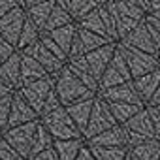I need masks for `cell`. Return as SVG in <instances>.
I'll list each match as a JSON object with an SVG mask.
<instances>
[{
  "label": "cell",
  "mask_w": 160,
  "mask_h": 160,
  "mask_svg": "<svg viewBox=\"0 0 160 160\" xmlns=\"http://www.w3.org/2000/svg\"><path fill=\"white\" fill-rule=\"evenodd\" d=\"M106 8H108V12L111 15L113 23H115L119 42H122L147 17L141 12V8L138 6L136 0H130V2H113V0H106Z\"/></svg>",
  "instance_id": "cell-1"
},
{
  "label": "cell",
  "mask_w": 160,
  "mask_h": 160,
  "mask_svg": "<svg viewBox=\"0 0 160 160\" xmlns=\"http://www.w3.org/2000/svg\"><path fill=\"white\" fill-rule=\"evenodd\" d=\"M77 27H79V28H83V30H89V32H92V34H98V36H102V38H106V40H109L108 27H106L102 15L98 13V8H96L92 13H89L81 23L77 25ZM109 42H111V40H109ZM111 43H113V42H111Z\"/></svg>",
  "instance_id": "cell-27"
},
{
  "label": "cell",
  "mask_w": 160,
  "mask_h": 160,
  "mask_svg": "<svg viewBox=\"0 0 160 160\" xmlns=\"http://www.w3.org/2000/svg\"><path fill=\"white\" fill-rule=\"evenodd\" d=\"M40 121L38 113L19 96V92H13V100H12V109H10V121H8V128H17L28 122H36ZM6 128V130H8Z\"/></svg>",
  "instance_id": "cell-13"
},
{
  "label": "cell",
  "mask_w": 160,
  "mask_h": 160,
  "mask_svg": "<svg viewBox=\"0 0 160 160\" xmlns=\"http://www.w3.org/2000/svg\"><path fill=\"white\" fill-rule=\"evenodd\" d=\"M108 106H109V111H111V115L115 117V121H117V124L119 126H124L136 113H139L145 106H132V104H109L108 102Z\"/></svg>",
  "instance_id": "cell-28"
},
{
  "label": "cell",
  "mask_w": 160,
  "mask_h": 160,
  "mask_svg": "<svg viewBox=\"0 0 160 160\" xmlns=\"http://www.w3.org/2000/svg\"><path fill=\"white\" fill-rule=\"evenodd\" d=\"M124 160H132V158H130V154H126V158H124Z\"/></svg>",
  "instance_id": "cell-46"
},
{
  "label": "cell",
  "mask_w": 160,
  "mask_h": 160,
  "mask_svg": "<svg viewBox=\"0 0 160 160\" xmlns=\"http://www.w3.org/2000/svg\"><path fill=\"white\" fill-rule=\"evenodd\" d=\"M55 94L58 96V102L64 108H68V106H72L75 102H81V100H89V98H96L98 96V94L91 92L68 68H64L58 73V77L55 79Z\"/></svg>",
  "instance_id": "cell-2"
},
{
  "label": "cell",
  "mask_w": 160,
  "mask_h": 160,
  "mask_svg": "<svg viewBox=\"0 0 160 160\" xmlns=\"http://www.w3.org/2000/svg\"><path fill=\"white\" fill-rule=\"evenodd\" d=\"M92 106H94V98H89V100H81V102H75L72 106L66 108L70 119L73 121V124L77 126V130L85 134L87 126H89V119H91V113H92Z\"/></svg>",
  "instance_id": "cell-20"
},
{
  "label": "cell",
  "mask_w": 160,
  "mask_h": 160,
  "mask_svg": "<svg viewBox=\"0 0 160 160\" xmlns=\"http://www.w3.org/2000/svg\"><path fill=\"white\" fill-rule=\"evenodd\" d=\"M87 145H91V147H109V149H126V128L117 124V126L102 132L100 136L92 138L91 141H87Z\"/></svg>",
  "instance_id": "cell-18"
},
{
  "label": "cell",
  "mask_w": 160,
  "mask_h": 160,
  "mask_svg": "<svg viewBox=\"0 0 160 160\" xmlns=\"http://www.w3.org/2000/svg\"><path fill=\"white\" fill-rule=\"evenodd\" d=\"M68 25H75V23L72 21V17L68 15V12L62 8V4L57 2V6H55V10H53V13H51L49 21H47V27H45V32H43V34L53 32V30L62 28V27H68Z\"/></svg>",
  "instance_id": "cell-31"
},
{
  "label": "cell",
  "mask_w": 160,
  "mask_h": 160,
  "mask_svg": "<svg viewBox=\"0 0 160 160\" xmlns=\"http://www.w3.org/2000/svg\"><path fill=\"white\" fill-rule=\"evenodd\" d=\"M0 81L6 87H10L13 92H17L23 87L21 81V53H13L2 66H0Z\"/></svg>",
  "instance_id": "cell-16"
},
{
  "label": "cell",
  "mask_w": 160,
  "mask_h": 160,
  "mask_svg": "<svg viewBox=\"0 0 160 160\" xmlns=\"http://www.w3.org/2000/svg\"><path fill=\"white\" fill-rule=\"evenodd\" d=\"M98 96L104 100V102H109V104H132V106H145L141 102V98L138 96L136 92V87H134V81H128V83H122L119 87H111V89H106V91H100Z\"/></svg>",
  "instance_id": "cell-11"
},
{
  "label": "cell",
  "mask_w": 160,
  "mask_h": 160,
  "mask_svg": "<svg viewBox=\"0 0 160 160\" xmlns=\"http://www.w3.org/2000/svg\"><path fill=\"white\" fill-rule=\"evenodd\" d=\"M119 43H124V45H128V47H134V49H138V51H143V53H147V55H152V57H156V45H154V40H152V36H151V30H149V27H147V23L143 21L138 28H134L122 42H119ZM158 58V57H156Z\"/></svg>",
  "instance_id": "cell-14"
},
{
  "label": "cell",
  "mask_w": 160,
  "mask_h": 160,
  "mask_svg": "<svg viewBox=\"0 0 160 160\" xmlns=\"http://www.w3.org/2000/svg\"><path fill=\"white\" fill-rule=\"evenodd\" d=\"M19 4L17 2H0V19H2L4 15H8L10 12H13Z\"/></svg>",
  "instance_id": "cell-42"
},
{
  "label": "cell",
  "mask_w": 160,
  "mask_h": 160,
  "mask_svg": "<svg viewBox=\"0 0 160 160\" xmlns=\"http://www.w3.org/2000/svg\"><path fill=\"white\" fill-rule=\"evenodd\" d=\"M132 81V75H130V70H128V64L122 57V53L119 51V47L115 49V55L106 70V73L102 75L100 83H98V89L100 91H106V89H111V87H119L122 83H128ZM98 91V92H100Z\"/></svg>",
  "instance_id": "cell-8"
},
{
  "label": "cell",
  "mask_w": 160,
  "mask_h": 160,
  "mask_svg": "<svg viewBox=\"0 0 160 160\" xmlns=\"http://www.w3.org/2000/svg\"><path fill=\"white\" fill-rule=\"evenodd\" d=\"M85 145H87L85 139H68V141H55L53 149L58 160H75Z\"/></svg>",
  "instance_id": "cell-24"
},
{
  "label": "cell",
  "mask_w": 160,
  "mask_h": 160,
  "mask_svg": "<svg viewBox=\"0 0 160 160\" xmlns=\"http://www.w3.org/2000/svg\"><path fill=\"white\" fill-rule=\"evenodd\" d=\"M13 53H17V49L13 45H10L8 42H4L2 38H0V66H2Z\"/></svg>",
  "instance_id": "cell-39"
},
{
  "label": "cell",
  "mask_w": 160,
  "mask_h": 160,
  "mask_svg": "<svg viewBox=\"0 0 160 160\" xmlns=\"http://www.w3.org/2000/svg\"><path fill=\"white\" fill-rule=\"evenodd\" d=\"M40 38H42V32L34 27V23L27 17L25 19V27H23V32H21V38H19V43H17V51L21 53V51H25L27 47H30V45H34L36 42H40Z\"/></svg>",
  "instance_id": "cell-32"
},
{
  "label": "cell",
  "mask_w": 160,
  "mask_h": 160,
  "mask_svg": "<svg viewBox=\"0 0 160 160\" xmlns=\"http://www.w3.org/2000/svg\"><path fill=\"white\" fill-rule=\"evenodd\" d=\"M53 145H55L53 136L47 132V128H45L42 122H38V128H36V136H34V143H32L30 156H36V154H40V152H43V151H49V149H53ZM30 156H28V158H30Z\"/></svg>",
  "instance_id": "cell-29"
},
{
  "label": "cell",
  "mask_w": 160,
  "mask_h": 160,
  "mask_svg": "<svg viewBox=\"0 0 160 160\" xmlns=\"http://www.w3.org/2000/svg\"><path fill=\"white\" fill-rule=\"evenodd\" d=\"M91 151L96 160H124L128 154L126 149H109V147H91Z\"/></svg>",
  "instance_id": "cell-33"
},
{
  "label": "cell",
  "mask_w": 160,
  "mask_h": 160,
  "mask_svg": "<svg viewBox=\"0 0 160 160\" xmlns=\"http://www.w3.org/2000/svg\"><path fill=\"white\" fill-rule=\"evenodd\" d=\"M58 2L62 4V8L68 12L75 25H79L89 13H92L100 6V2H96V0H58Z\"/></svg>",
  "instance_id": "cell-21"
},
{
  "label": "cell",
  "mask_w": 160,
  "mask_h": 160,
  "mask_svg": "<svg viewBox=\"0 0 160 160\" xmlns=\"http://www.w3.org/2000/svg\"><path fill=\"white\" fill-rule=\"evenodd\" d=\"M40 122L47 128V132L53 136L55 141H68V139H83V134L77 130L73 121L70 119L64 106L57 108L55 111L43 115Z\"/></svg>",
  "instance_id": "cell-3"
},
{
  "label": "cell",
  "mask_w": 160,
  "mask_h": 160,
  "mask_svg": "<svg viewBox=\"0 0 160 160\" xmlns=\"http://www.w3.org/2000/svg\"><path fill=\"white\" fill-rule=\"evenodd\" d=\"M124 128H126L128 132H132V134L143 138V139H160L158 134H156V130H154V124H152V121H151V115H149L147 106H145L139 113H136V115L124 124Z\"/></svg>",
  "instance_id": "cell-17"
},
{
  "label": "cell",
  "mask_w": 160,
  "mask_h": 160,
  "mask_svg": "<svg viewBox=\"0 0 160 160\" xmlns=\"http://www.w3.org/2000/svg\"><path fill=\"white\" fill-rule=\"evenodd\" d=\"M0 160H23V158L15 152L13 147H10L8 141L0 139Z\"/></svg>",
  "instance_id": "cell-36"
},
{
  "label": "cell",
  "mask_w": 160,
  "mask_h": 160,
  "mask_svg": "<svg viewBox=\"0 0 160 160\" xmlns=\"http://www.w3.org/2000/svg\"><path fill=\"white\" fill-rule=\"evenodd\" d=\"M38 122H28V124H23V126H17V128H8L4 132V141L10 143V147L15 149V152L23 158V160H28L30 156V151H32V143H34V136H36V128H38Z\"/></svg>",
  "instance_id": "cell-6"
},
{
  "label": "cell",
  "mask_w": 160,
  "mask_h": 160,
  "mask_svg": "<svg viewBox=\"0 0 160 160\" xmlns=\"http://www.w3.org/2000/svg\"><path fill=\"white\" fill-rule=\"evenodd\" d=\"M75 160H96V158H94V154H92L91 147H89V145H85V147L81 149V152H79V156H77Z\"/></svg>",
  "instance_id": "cell-43"
},
{
  "label": "cell",
  "mask_w": 160,
  "mask_h": 160,
  "mask_svg": "<svg viewBox=\"0 0 160 160\" xmlns=\"http://www.w3.org/2000/svg\"><path fill=\"white\" fill-rule=\"evenodd\" d=\"M66 68L81 81L91 92H94V94H98V81L94 79V75H92V72H91V68H89V64H87V58L85 57H79V58H70L68 62H66Z\"/></svg>",
  "instance_id": "cell-19"
},
{
  "label": "cell",
  "mask_w": 160,
  "mask_h": 160,
  "mask_svg": "<svg viewBox=\"0 0 160 160\" xmlns=\"http://www.w3.org/2000/svg\"><path fill=\"white\" fill-rule=\"evenodd\" d=\"M28 160H58V158H57L55 149H49V151H43V152H40L36 156H30Z\"/></svg>",
  "instance_id": "cell-41"
},
{
  "label": "cell",
  "mask_w": 160,
  "mask_h": 160,
  "mask_svg": "<svg viewBox=\"0 0 160 160\" xmlns=\"http://www.w3.org/2000/svg\"><path fill=\"white\" fill-rule=\"evenodd\" d=\"M113 126H117V121L111 115L108 102H104L100 96H96L94 106H92V113H91V119H89V126H87V130L83 134V139L91 141L92 138L100 136L102 132H106V130H109Z\"/></svg>",
  "instance_id": "cell-5"
},
{
  "label": "cell",
  "mask_w": 160,
  "mask_h": 160,
  "mask_svg": "<svg viewBox=\"0 0 160 160\" xmlns=\"http://www.w3.org/2000/svg\"><path fill=\"white\" fill-rule=\"evenodd\" d=\"M115 49H117V43H108V45H104V47L85 55L87 64H89V68H91V72H92V75H94V79L98 83H100L102 75L106 73V70H108L113 55H115Z\"/></svg>",
  "instance_id": "cell-15"
},
{
  "label": "cell",
  "mask_w": 160,
  "mask_h": 160,
  "mask_svg": "<svg viewBox=\"0 0 160 160\" xmlns=\"http://www.w3.org/2000/svg\"><path fill=\"white\" fill-rule=\"evenodd\" d=\"M12 100L13 94L8 98L0 100V130H6L8 128V121H10V109H12Z\"/></svg>",
  "instance_id": "cell-34"
},
{
  "label": "cell",
  "mask_w": 160,
  "mask_h": 160,
  "mask_svg": "<svg viewBox=\"0 0 160 160\" xmlns=\"http://www.w3.org/2000/svg\"><path fill=\"white\" fill-rule=\"evenodd\" d=\"M156 109H158V113H160V108H156Z\"/></svg>",
  "instance_id": "cell-47"
},
{
  "label": "cell",
  "mask_w": 160,
  "mask_h": 160,
  "mask_svg": "<svg viewBox=\"0 0 160 160\" xmlns=\"http://www.w3.org/2000/svg\"><path fill=\"white\" fill-rule=\"evenodd\" d=\"M145 19H151V21H156V23H160V10H158V12H154V13H151V15H147Z\"/></svg>",
  "instance_id": "cell-45"
},
{
  "label": "cell",
  "mask_w": 160,
  "mask_h": 160,
  "mask_svg": "<svg viewBox=\"0 0 160 160\" xmlns=\"http://www.w3.org/2000/svg\"><path fill=\"white\" fill-rule=\"evenodd\" d=\"M47 77H51V75L43 70V66L40 62H36L32 57L21 55V81H23V85L42 81V79H47Z\"/></svg>",
  "instance_id": "cell-23"
},
{
  "label": "cell",
  "mask_w": 160,
  "mask_h": 160,
  "mask_svg": "<svg viewBox=\"0 0 160 160\" xmlns=\"http://www.w3.org/2000/svg\"><path fill=\"white\" fill-rule=\"evenodd\" d=\"M132 160H160V139H149L128 151Z\"/></svg>",
  "instance_id": "cell-26"
},
{
  "label": "cell",
  "mask_w": 160,
  "mask_h": 160,
  "mask_svg": "<svg viewBox=\"0 0 160 160\" xmlns=\"http://www.w3.org/2000/svg\"><path fill=\"white\" fill-rule=\"evenodd\" d=\"M42 43H43V45H45V49H47L51 55H55L58 60H62V62H68V57L62 53V49H60V47H58V45H57V43H55V42H53V40H51L47 34H42Z\"/></svg>",
  "instance_id": "cell-35"
},
{
  "label": "cell",
  "mask_w": 160,
  "mask_h": 160,
  "mask_svg": "<svg viewBox=\"0 0 160 160\" xmlns=\"http://www.w3.org/2000/svg\"><path fill=\"white\" fill-rule=\"evenodd\" d=\"M117 47H119V51L122 53V57H124V60H126V64H128L132 81L160 68V60H158L156 57H152V55H147V53L138 51V49H134V47H128V45H124V43H117Z\"/></svg>",
  "instance_id": "cell-4"
},
{
  "label": "cell",
  "mask_w": 160,
  "mask_h": 160,
  "mask_svg": "<svg viewBox=\"0 0 160 160\" xmlns=\"http://www.w3.org/2000/svg\"><path fill=\"white\" fill-rule=\"evenodd\" d=\"M145 23H147V27H149V30H151V36H152V40H154V45H156V57H158V60H160V23L151 21V19H145Z\"/></svg>",
  "instance_id": "cell-37"
},
{
  "label": "cell",
  "mask_w": 160,
  "mask_h": 160,
  "mask_svg": "<svg viewBox=\"0 0 160 160\" xmlns=\"http://www.w3.org/2000/svg\"><path fill=\"white\" fill-rule=\"evenodd\" d=\"M25 19H27V13L23 12L21 6H17L13 12H10L8 15L0 19V38L8 42L10 45H13L15 49H17L19 38H21L23 27H25Z\"/></svg>",
  "instance_id": "cell-9"
},
{
  "label": "cell",
  "mask_w": 160,
  "mask_h": 160,
  "mask_svg": "<svg viewBox=\"0 0 160 160\" xmlns=\"http://www.w3.org/2000/svg\"><path fill=\"white\" fill-rule=\"evenodd\" d=\"M147 106H152V108H160V87L156 89V92H154V96L151 98V102H149Z\"/></svg>",
  "instance_id": "cell-44"
},
{
  "label": "cell",
  "mask_w": 160,
  "mask_h": 160,
  "mask_svg": "<svg viewBox=\"0 0 160 160\" xmlns=\"http://www.w3.org/2000/svg\"><path fill=\"white\" fill-rule=\"evenodd\" d=\"M21 55L32 57L36 62H40V64L43 66V70H45L53 79H57V77H58V73L66 68V62L58 60L55 55H51V53L45 49V45L42 43V38H40V42H36L34 45H30V47H27L25 51H21Z\"/></svg>",
  "instance_id": "cell-10"
},
{
  "label": "cell",
  "mask_w": 160,
  "mask_h": 160,
  "mask_svg": "<svg viewBox=\"0 0 160 160\" xmlns=\"http://www.w3.org/2000/svg\"><path fill=\"white\" fill-rule=\"evenodd\" d=\"M19 6L23 8L27 17L34 23V27L43 34L45 27H47V21H49L57 2H38V0H32V2H19Z\"/></svg>",
  "instance_id": "cell-12"
},
{
  "label": "cell",
  "mask_w": 160,
  "mask_h": 160,
  "mask_svg": "<svg viewBox=\"0 0 160 160\" xmlns=\"http://www.w3.org/2000/svg\"><path fill=\"white\" fill-rule=\"evenodd\" d=\"M134 87H136V92L141 98V102L147 106L151 102V98L154 96L156 89L160 87V68L147 73V75H143V77L134 79Z\"/></svg>",
  "instance_id": "cell-22"
},
{
  "label": "cell",
  "mask_w": 160,
  "mask_h": 160,
  "mask_svg": "<svg viewBox=\"0 0 160 160\" xmlns=\"http://www.w3.org/2000/svg\"><path fill=\"white\" fill-rule=\"evenodd\" d=\"M53 91H55V79L47 77V79H42V81H34V83L23 85L17 92L40 117V113L43 109V104H45V100L49 98V94Z\"/></svg>",
  "instance_id": "cell-7"
},
{
  "label": "cell",
  "mask_w": 160,
  "mask_h": 160,
  "mask_svg": "<svg viewBox=\"0 0 160 160\" xmlns=\"http://www.w3.org/2000/svg\"><path fill=\"white\" fill-rule=\"evenodd\" d=\"M47 36L62 49V53L68 57L70 49H72V43L77 36V25H68V27H62V28H57L53 32H47Z\"/></svg>",
  "instance_id": "cell-25"
},
{
  "label": "cell",
  "mask_w": 160,
  "mask_h": 160,
  "mask_svg": "<svg viewBox=\"0 0 160 160\" xmlns=\"http://www.w3.org/2000/svg\"><path fill=\"white\" fill-rule=\"evenodd\" d=\"M147 109H149L151 121H152V124H154V130H156V134H158V138H160V113H158V109L152 108V106H147Z\"/></svg>",
  "instance_id": "cell-40"
},
{
  "label": "cell",
  "mask_w": 160,
  "mask_h": 160,
  "mask_svg": "<svg viewBox=\"0 0 160 160\" xmlns=\"http://www.w3.org/2000/svg\"><path fill=\"white\" fill-rule=\"evenodd\" d=\"M57 108H60V102H58V96L55 94V91L49 94V98L45 100V104H43V109H42V113H40V119L43 117V115H47V113H51V111H55Z\"/></svg>",
  "instance_id": "cell-38"
},
{
  "label": "cell",
  "mask_w": 160,
  "mask_h": 160,
  "mask_svg": "<svg viewBox=\"0 0 160 160\" xmlns=\"http://www.w3.org/2000/svg\"><path fill=\"white\" fill-rule=\"evenodd\" d=\"M77 38H79V42H81V45H83L85 55H89V53H92V51H96V49L111 43L109 40H106V38H102L98 34H92L89 30H83V28H79V27H77Z\"/></svg>",
  "instance_id": "cell-30"
}]
</instances>
